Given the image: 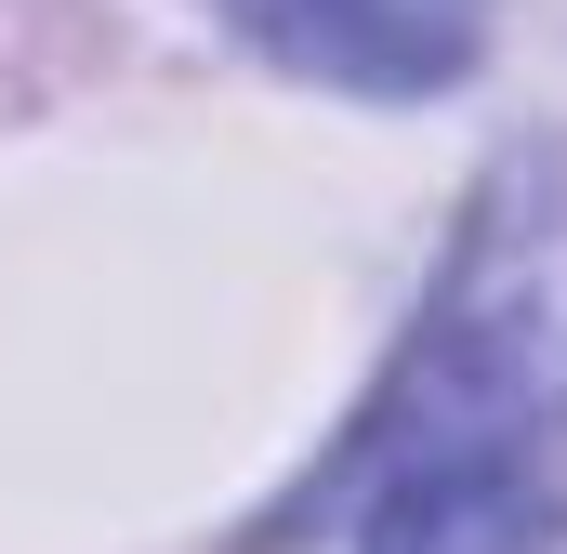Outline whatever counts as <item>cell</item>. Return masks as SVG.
I'll return each mask as SVG.
<instances>
[{"label": "cell", "mask_w": 567, "mask_h": 554, "mask_svg": "<svg viewBox=\"0 0 567 554\" xmlns=\"http://www.w3.org/2000/svg\"><path fill=\"white\" fill-rule=\"evenodd\" d=\"M343 515L357 554H555L567 529V145L502 158L396 383L265 542Z\"/></svg>", "instance_id": "1"}, {"label": "cell", "mask_w": 567, "mask_h": 554, "mask_svg": "<svg viewBox=\"0 0 567 554\" xmlns=\"http://www.w3.org/2000/svg\"><path fill=\"white\" fill-rule=\"evenodd\" d=\"M251 53H278L330 93H449L488 53V0H225Z\"/></svg>", "instance_id": "2"}]
</instances>
